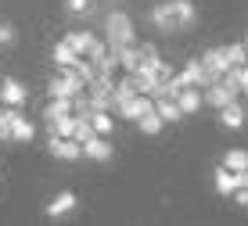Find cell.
<instances>
[{
    "mask_svg": "<svg viewBox=\"0 0 248 226\" xmlns=\"http://www.w3.org/2000/svg\"><path fill=\"white\" fill-rule=\"evenodd\" d=\"M7 108H11V104H7ZM32 136H36V126H32L29 119H22L18 108H11V140L15 144H29Z\"/></svg>",
    "mask_w": 248,
    "mask_h": 226,
    "instance_id": "obj_9",
    "label": "cell"
},
{
    "mask_svg": "<svg viewBox=\"0 0 248 226\" xmlns=\"http://www.w3.org/2000/svg\"><path fill=\"white\" fill-rule=\"evenodd\" d=\"M212 183H216V194L234 197L241 187H248V172H230L227 165H219V169L212 172Z\"/></svg>",
    "mask_w": 248,
    "mask_h": 226,
    "instance_id": "obj_4",
    "label": "cell"
},
{
    "mask_svg": "<svg viewBox=\"0 0 248 226\" xmlns=\"http://www.w3.org/2000/svg\"><path fill=\"white\" fill-rule=\"evenodd\" d=\"M76 119H79V115H76ZM90 136H97V129H93V122H90V119H79V129H76V140H79V144H87Z\"/></svg>",
    "mask_w": 248,
    "mask_h": 226,
    "instance_id": "obj_27",
    "label": "cell"
},
{
    "mask_svg": "<svg viewBox=\"0 0 248 226\" xmlns=\"http://www.w3.org/2000/svg\"><path fill=\"white\" fill-rule=\"evenodd\" d=\"M47 93H50V97H68V101H76V97H83V93H87V83L79 79V72H76V68H65L62 75H54V79L47 83Z\"/></svg>",
    "mask_w": 248,
    "mask_h": 226,
    "instance_id": "obj_2",
    "label": "cell"
},
{
    "mask_svg": "<svg viewBox=\"0 0 248 226\" xmlns=\"http://www.w3.org/2000/svg\"><path fill=\"white\" fill-rule=\"evenodd\" d=\"M83 158L90 162H112V144H108V136H90L87 144H83Z\"/></svg>",
    "mask_w": 248,
    "mask_h": 226,
    "instance_id": "obj_10",
    "label": "cell"
},
{
    "mask_svg": "<svg viewBox=\"0 0 248 226\" xmlns=\"http://www.w3.org/2000/svg\"><path fill=\"white\" fill-rule=\"evenodd\" d=\"M76 205H79V197H76L72 190H58V194L47 201V215H50V219H62V215L76 212Z\"/></svg>",
    "mask_w": 248,
    "mask_h": 226,
    "instance_id": "obj_8",
    "label": "cell"
},
{
    "mask_svg": "<svg viewBox=\"0 0 248 226\" xmlns=\"http://www.w3.org/2000/svg\"><path fill=\"white\" fill-rule=\"evenodd\" d=\"M105 32H108V50L119 54L123 47H133V18L126 11H112L105 18Z\"/></svg>",
    "mask_w": 248,
    "mask_h": 226,
    "instance_id": "obj_1",
    "label": "cell"
},
{
    "mask_svg": "<svg viewBox=\"0 0 248 226\" xmlns=\"http://www.w3.org/2000/svg\"><path fill=\"white\" fill-rule=\"evenodd\" d=\"M219 126L223 129H241L245 126V108L241 104H227V108H219Z\"/></svg>",
    "mask_w": 248,
    "mask_h": 226,
    "instance_id": "obj_17",
    "label": "cell"
},
{
    "mask_svg": "<svg viewBox=\"0 0 248 226\" xmlns=\"http://www.w3.org/2000/svg\"><path fill=\"white\" fill-rule=\"evenodd\" d=\"M65 40L72 43V50H76V54H90V50H93V43H97V40L90 36V32H68Z\"/></svg>",
    "mask_w": 248,
    "mask_h": 226,
    "instance_id": "obj_23",
    "label": "cell"
},
{
    "mask_svg": "<svg viewBox=\"0 0 248 226\" xmlns=\"http://www.w3.org/2000/svg\"><path fill=\"white\" fill-rule=\"evenodd\" d=\"M50 154L58 162H79L83 158V144L76 136H54L50 133Z\"/></svg>",
    "mask_w": 248,
    "mask_h": 226,
    "instance_id": "obj_5",
    "label": "cell"
},
{
    "mask_svg": "<svg viewBox=\"0 0 248 226\" xmlns=\"http://www.w3.org/2000/svg\"><path fill=\"white\" fill-rule=\"evenodd\" d=\"M18 40V32H15L11 22H0V47H11V43Z\"/></svg>",
    "mask_w": 248,
    "mask_h": 226,
    "instance_id": "obj_28",
    "label": "cell"
},
{
    "mask_svg": "<svg viewBox=\"0 0 248 226\" xmlns=\"http://www.w3.org/2000/svg\"><path fill=\"white\" fill-rule=\"evenodd\" d=\"M93 129H97L101 136H112V129H115V119H112V111H93Z\"/></svg>",
    "mask_w": 248,
    "mask_h": 226,
    "instance_id": "obj_25",
    "label": "cell"
},
{
    "mask_svg": "<svg viewBox=\"0 0 248 226\" xmlns=\"http://www.w3.org/2000/svg\"><path fill=\"white\" fill-rule=\"evenodd\" d=\"M151 25H155L158 32H180V25H176V11H173V0H162V4L151 7Z\"/></svg>",
    "mask_w": 248,
    "mask_h": 226,
    "instance_id": "obj_6",
    "label": "cell"
},
{
    "mask_svg": "<svg viewBox=\"0 0 248 226\" xmlns=\"http://www.w3.org/2000/svg\"><path fill=\"white\" fill-rule=\"evenodd\" d=\"M245 47H248V40H245Z\"/></svg>",
    "mask_w": 248,
    "mask_h": 226,
    "instance_id": "obj_33",
    "label": "cell"
},
{
    "mask_svg": "<svg viewBox=\"0 0 248 226\" xmlns=\"http://www.w3.org/2000/svg\"><path fill=\"white\" fill-rule=\"evenodd\" d=\"M237 83L230 79V75H223L219 83H212V86H205V104H212V108H227V104H234L237 101Z\"/></svg>",
    "mask_w": 248,
    "mask_h": 226,
    "instance_id": "obj_3",
    "label": "cell"
},
{
    "mask_svg": "<svg viewBox=\"0 0 248 226\" xmlns=\"http://www.w3.org/2000/svg\"><path fill=\"white\" fill-rule=\"evenodd\" d=\"M234 197H237V205H248V187H241V190H237Z\"/></svg>",
    "mask_w": 248,
    "mask_h": 226,
    "instance_id": "obj_31",
    "label": "cell"
},
{
    "mask_svg": "<svg viewBox=\"0 0 248 226\" xmlns=\"http://www.w3.org/2000/svg\"><path fill=\"white\" fill-rule=\"evenodd\" d=\"M0 101L11 104V108H22L25 104V86L15 79V75H7V79H0Z\"/></svg>",
    "mask_w": 248,
    "mask_h": 226,
    "instance_id": "obj_11",
    "label": "cell"
},
{
    "mask_svg": "<svg viewBox=\"0 0 248 226\" xmlns=\"http://www.w3.org/2000/svg\"><path fill=\"white\" fill-rule=\"evenodd\" d=\"M245 68H248V61H245Z\"/></svg>",
    "mask_w": 248,
    "mask_h": 226,
    "instance_id": "obj_34",
    "label": "cell"
},
{
    "mask_svg": "<svg viewBox=\"0 0 248 226\" xmlns=\"http://www.w3.org/2000/svg\"><path fill=\"white\" fill-rule=\"evenodd\" d=\"M202 65L209 68L212 83H219V79H223V75L230 72V61H227V47H212V50H205V54H202Z\"/></svg>",
    "mask_w": 248,
    "mask_h": 226,
    "instance_id": "obj_7",
    "label": "cell"
},
{
    "mask_svg": "<svg viewBox=\"0 0 248 226\" xmlns=\"http://www.w3.org/2000/svg\"><path fill=\"white\" fill-rule=\"evenodd\" d=\"M76 129H79V119L76 115H62V119L50 122V133L54 136H76Z\"/></svg>",
    "mask_w": 248,
    "mask_h": 226,
    "instance_id": "obj_21",
    "label": "cell"
},
{
    "mask_svg": "<svg viewBox=\"0 0 248 226\" xmlns=\"http://www.w3.org/2000/svg\"><path fill=\"white\" fill-rule=\"evenodd\" d=\"M119 61H123L126 72H137V68H140V47H137V43L133 47H123L119 50Z\"/></svg>",
    "mask_w": 248,
    "mask_h": 226,
    "instance_id": "obj_24",
    "label": "cell"
},
{
    "mask_svg": "<svg viewBox=\"0 0 248 226\" xmlns=\"http://www.w3.org/2000/svg\"><path fill=\"white\" fill-rule=\"evenodd\" d=\"M0 111H4V101H0Z\"/></svg>",
    "mask_w": 248,
    "mask_h": 226,
    "instance_id": "obj_32",
    "label": "cell"
},
{
    "mask_svg": "<svg viewBox=\"0 0 248 226\" xmlns=\"http://www.w3.org/2000/svg\"><path fill=\"white\" fill-rule=\"evenodd\" d=\"M223 165L230 172H248V151H241V147H237V151H227L223 154Z\"/></svg>",
    "mask_w": 248,
    "mask_h": 226,
    "instance_id": "obj_22",
    "label": "cell"
},
{
    "mask_svg": "<svg viewBox=\"0 0 248 226\" xmlns=\"http://www.w3.org/2000/svg\"><path fill=\"white\" fill-rule=\"evenodd\" d=\"M227 61H230V68L245 65L248 61V47H245V43H230V47H227Z\"/></svg>",
    "mask_w": 248,
    "mask_h": 226,
    "instance_id": "obj_26",
    "label": "cell"
},
{
    "mask_svg": "<svg viewBox=\"0 0 248 226\" xmlns=\"http://www.w3.org/2000/svg\"><path fill=\"white\" fill-rule=\"evenodd\" d=\"M176 101H180L184 115H194V111H198L202 104H205V93H198V86H187V90H184V93H180Z\"/></svg>",
    "mask_w": 248,
    "mask_h": 226,
    "instance_id": "obj_20",
    "label": "cell"
},
{
    "mask_svg": "<svg viewBox=\"0 0 248 226\" xmlns=\"http://www.w3.org/2000/svg\"><path fill=\"white\" fill-rule=\"evenodd\" d=\"M79 58H83V54H76L68 40L54 43V50H50V61H54L58 68H62V72H65V68H76V61H79Z\"/></svg>",
    "mask_w": 248,
    "mask_h": 226,
    "instance_id": "obj_14",
    "label": "cell"
},
{
    "mask_svg": "<svg viewBox=\"0 0 248 226\" xmlns=\"http://www.w3.org/2000/svg\"><path fill=\"white\" fill-rule=\"evenodd\" d=\"M137 93H140V86H137V75L126 72V79H119V86H115V111L123 108L126 101H133Z\"/></svg>",
    "mask_w": 248,
    "mask_h": 226,
    "instance_id": "obj_15",
    "label": "cell"
},
{
    "mask_svg": "<svg viewBox=\"0 0 248 226\" xmlns=\"http://www.w3.org/2000/svg\"><path fill=\"white\" fill-rule=\"evenodd\" d=\"M173 11H176V25H180V32H187V29L198 25V7H194L191 0H173Z\"/></svg>",
    "mask_w": 248,
    "mask_h": 226,
    "instance_id": "obj_13",
    "label": "cell"
},
{
    "mask_svg": "<svg viewBox=\"0 0 248 226\" xmlns=\"http://www.w3.org/2000/svg\"><path fill=\"white\" fill-rule=\"evenodd\" d=\"M65 7L72 15H83V11H90V0H65Z\"/></svg>",
    "mask_w": 248,
    "mask_h": 226,
    "instance_id": "obj_30",
    "label": "cell"
},
{
    "mask_svg": "<svg viewBox=\"0 0 248 226\" xmlns=\"http://www.w3.org/2000/svg\"><path fill=\"white\" fill-rule=\"evenodd\" d=\"M151 108H155V97H148V93H137L133 101H126L123 108H119V115H123V119H133V122H137V119L148 115Z\"/></svg>",
    "mask_w": 248,
    "mask_h": 226,
    "instance_id": "obj_12",
    "label": "cell"
},
{
    "mask_svg": "<svg viewBox=\"0 0 248 226\" xmlns=\"http://www.w3.org/2000/svg\"><path fill=\"white\" fill-rule=\"evenodd\" d=\"M155 108H158V115L166 119V122H180L184 115V108H180V101H173V97H155Z\"/></svg>",
    "mask_w": 248,
    "mask_h": 226,
    "instance_id": "obj_18",
    "label": "cell"
},
{
    "mask_svg": "<svg viewBox=\"0 0 248 226\" xmlns=\"http://www.w3.org/2000/svg\"><path fill=\"white\" fill-rule=\"evenodd\" d=\"M62 115H76V101H68V97H50V104L44 108L47 126L54 122V119H62Z\"/></svg>",
    "mask_w": 248,
    "mask_h": 226,
    "instance_id": "obj_16",
    "label": "cell"
},
{
    "mask_svg": "<svg viewBox=\"0 0 248 226\" xmlns=\"http://www.w3.org/2000/svg\"><path fill=\"white\" fill-rule=\"evenodd\" d=\"M137 126H140V133H144V136H158V133H162V126H166V119L158 115V108H151L148 115L137 119Z\"/></svg>",
    "mask_w": 248,
    "mask_h": 226,
    "instance_id": "obj_19",
    "label": "cell"
},
{
    "mask_svg": "<svg viewBox=\"0 0 248 226\" xmlns=\"http://www.w3.org/2000/svg\"><path fill=\"white\" fill-rule=\"evenodd\" d=\"M0 140H11V108H4L0 111Z\"/></svg>",
    "mask_w": 248,
    "mask_h": 226,
    "instance_id": "obj_29",
    "label": "cell"
}]
</instances>
